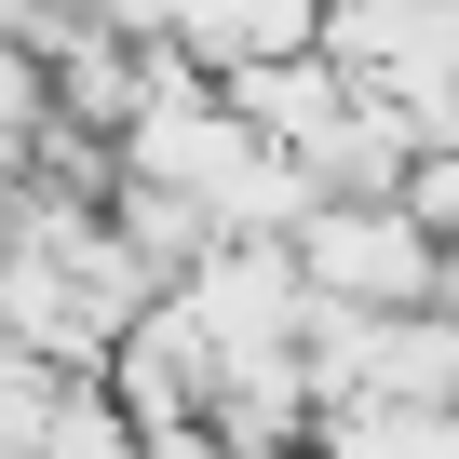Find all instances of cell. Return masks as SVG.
I'll list each match as a JSON object with an SVG mask.
<instances>
[{
  "label": "cell",
  "mask_w": 459,
  "mask_h": 459,
  "mask_svg": "<svg viewBox=\"0 0 459 459\" xmlns=\"http://www.w3.org/2000/svg\"><path fill=\"white\" fill-rule=\"evenodd\" d=\"M284 257L338 311H432V284H446V244L405 216V189H311V216L284 230Z\"/></svg>",
  "instance_id": "1"
}]
</instances>
